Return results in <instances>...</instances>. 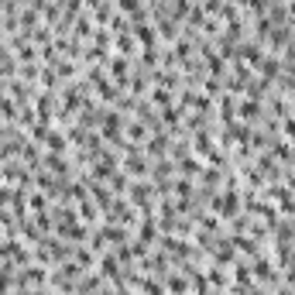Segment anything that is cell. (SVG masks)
Listing matches in <instances>:
<instances>
[{"label":"cell","instance_id":"obj_1","mask_svg":"<svg viewBox=\"0 0 295 295\" xmlns=\"http://www.w3.org/2000/svg\"><path fill=\"white\" fill-rule=\"evenodd\" d=\"M117 48H120V52H134V45H131V38H127V34H124V38H117Z\"/></svg>","mask_w":295,"mask_h":295}]
</instances>
